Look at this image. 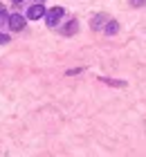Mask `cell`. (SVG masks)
<instances>
[{"label": "cell", "instance_id": "4", "mask_svg": "<svg viewBox=\"0 0 146 157\" xmlns=\"http://www.w3.org/2000/svg\"><path fill=\"white\" fill-rule=\"evenodd\" d=\"M104 20H106V13H99V16H94V18H92V29H99V27L104 25Z\"/></svg>", "mask_w": 146, "mask_h": 157}, {"label": "cell", "instance_id": "6", "mask_svg": "<svg viewBox=\"0 0 146 157\" xmlns=\"http://www.w3.org/2000/svg\"><path fill=\"white\" fill-rule=\"evenodd\" d=\"M74 32H77V20H70V25L63 29V34H65V36H70V34H74Z\"/></svg>", "mask_w": 146, "mask_h": 157}, {"label": "cell", "instance_id": "2", "mask_svg": "<svg viewBox=\"0 0 146 157\" xmlns=\"http://www.w3.org/2000/svg\"><path fill=\"white\" fill-rule=\"evenodd\" d=\"M7 25H9V29L20 32V29L25 27V18L20 16V13H11V16H9V23H7Z\"/></svg>", "mask_w": 146, "mask_h": 157}, {"label": "cell", "instance_id": "1", "mask_svg": "<svg viewBox=\"0 0 146 157\" xmlns=\"http://www.w3.org/2000/svg\"><path fill=\"white\" fill-rule=\"evenodd\" d=\"M61 18H63V7H54V9H49V11L45 13V23H47L49 27H54Z\"/></svg>", "mask_w": 146, "mask_h": 157}, {"label": "cell", "instance_id": "9", "mask_svg": "<svg viewBox=\"0 0 146 157\" xmlns=\"http://www.w3.org/2000/svg\"><path fill=\"white\" fill-rule=\"evenodd\" d=\"M130 2H133L135 7H142V5H146V0H130Z\"/></svg>", "mask_w": 146, "mask_h": 157}, {"label": "cell", "instance_id": "8", "mask_svg": "<svg viewBox=\"0 0 146 157\" xmlns=\"http://www.w3.org/2000/svg\"><path fill=\"white\" fill-rule=\"evenodd\" d=\"M5 43H9V36H5V34H0V45H5Z\"/></svg>", "mask_w": 146, "mask_h": 157}, {"label": "cell", "instance_id": "11", "mask_svg": "<svg viewBox=\"0 0 146 157\" xmlns=\"http://www.w3.org/2000/svg\"><path fill=\"white\" fill-rule=\"evenodd\" d=\"M38 2H43V0H38Z\"/></svg>", "mask_w": 146, "mask_h": 157}, {"label": "cell", "instance_id": "5", "mask_svg": "<svg viewBox=\"0 0 146 157\" xmlns=\"http://www.w3.org/2000/svg\"><path fill=\"white\" fill-rule=\"evenodd\" d=\"M117 29H119V25H117V20H108V25H106V34H117Z\"/></svg>", "mask_w": 146, "mask_h": 157}, {"label": "cell", "instance_id": "7", "mask_svg": "<svg viewBox=\"0 0 146 157\" xmlns=\"http://www.w3.org/2000/svg\"><path fill=\"white\" fill-rule=\"evenodd\" d=\"M5 23H9V13H7V11H5V7L0 5V27H2Z\"/></svg>", "mask_w": 146, "mask_h": 157}, {"label": "cell", "instance_id": "10", "mask_svg": "<svg viewBox=\"0 0 146 157\" xmlns=\"http://www.w3.org/2000/svg\"><path fill=\"white\" fill-rule=\"evenodd\" d=\"M11 2H14V5H20V2H23V0H11Z\"/></svg>", "mask_w": 146, "mask_h": 157}, {"label": "cell", "instance_id": "3", "mask_svg": "<svg viewBox=\"0 0 146 157\" xmlns=\"http://www.w3.org/2000/svg\"><path fill=\"white\" fill-rule=\"evenodd\" d=\"M45 16V7L43 5H34V7H29V11H27V18H32V20H38Z\"/></svg>", "mask_w": 146, "mask_h": 157}]
</instances>
